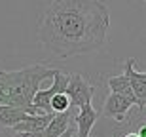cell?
<instances>
[{
	"label": "cell",
	"instance_id": "277c9868",
	"mask_svg": "<svg viewBox=\"0 0 146 137\" xmlns=\"http://www.w3.org/2000/svg\"><path fill=\"white\" fill-rule=\"evenodd\" d=\"M66 84H68V76L55 69V72H53V86H49L48 90H38V92L33 95V103L31 105H34L38 110H42V112H46V114H51L49 101H51V97H53L55 93L65 92Z\"/></svg>",
	"mask_w": 146,
	"mask_h": 137
},
{
	"label": "cell",
	"instance_id": "5b68a950",
	"mask_svg": "<svg viewBox=\"0 0 146 137\" xmlns=\"http://www.w3.org/2000/svg\"><path fill=\"white\" fill-rule=\"evenodd\" d=\"M125 78L129 80V86H131V92L135 95L137 99V105H139V109H144L146 107V72H139L135 71V59L131 57L129 61H125Z\"/></svg>",
	"mask_w": 146,
	"mask_h": 137
},
{
	"label": "cell",
	"instance_id": "7a4b0ae2",
	"mask_svg": "<svg viewBox=\"0 0 146 137\" xmlns=\"http://www.w3.org/2000/svg\"><path fill=\"white\" fill-rule=\"evenodd\" d=\"M53 72L55 69L42 63L17 71H0V105L31 107L33 95L40 90V84L53 78Z\"/></svg>",
	"mask_w": 146,
	"mask_h": 137
},
{
	"label": "cell",
	"instance_id": "9a60e30c",
	"mask_svg": "<svg viewBox=\"0 0 146 137\" xmlns=\"http://www.w3.org/2000/svg\"><path fill=\"white\" fill-rule=\"evenodd\" d=\"M125 137H139L137 133H129V135H125Z\"/></svg>",
	"mask_w": 146,
	"mask_h": 137
},
{
	"label": "cell",
	"instance_id": "9c48e42d",
	"mask_svg": "<svg viewBox=\"0 0 146 137\" xmlns=\"http://www.w3.org/2000/svg\"><path fill=\"white\" fill-rule=\"evenodd\" d=\"M70 128V112H53L51 120L48 122V126L44 130V137H59L61 133Z\"/></svg>",
	"mask_w": 146,
	"mask_h": 137
},
{
	"label": "cell",
	"instance_id": "4fadbf2b",
	"mask_svg": "<svg viewBox=\"0 0 146 137\" xmlns=\"http://www.w3.org/2000/svg\"><path fill=\"white\" fill-rule=\"evenodd\" d=\"M13 137H44V132H15Z\"/></svg>",
	"mask_w": 146,
	"mask_h": 137
},
{
	"label": "cell",
	"instance_id": "5bb4252c",
	"mask_svg": "<svg viewBox=\"0 0 146 137\" xmlns=\"http://www.w3.org/2000/svg\"><path fill=\"white\" fill-rule=\"evenodd\" d=\"M59 137H74V130H70V128H68V130H65V132L61 133Z\"/></svg>",
	"mask_w": 146,
	"mask_h": 137
},
{
	"label": "cell",
	"instance_id": "8992f818",
	"mask_svg": "<svg viewBox=\"0 0 146 137\" xmlns=\"http://www.w3.org/2000/svg\"><path fill=\"white\" fill-rule=\"evenodd\" d=\"M29 114H46L38 110L34 105L31 107H13V105H0V128H13Z\"/></svg>",
	"mask_w": 146,
	"mask_h": 137
},
{
	"label": "cell",
	"instance_id": "30bf717a",
	"mask_svg": "<svg viewBox=\"0 0 146 137\" xmlns=\"http://www.w3.org/2000/svg\"><path fill=\"white\" fill-rule=\"evenodd\" d=\"M51 114H29L25 120H21L19 124L13 126L15 132H44L46 126H48V122L51 120Z\"/></svg>",
	"mask_w": 146,
	"mask_h": 137
},
{
	"label": "cell",
	"instance_id": "6da1fadb",
	"mask_svg": "<svg viewBox=\"0 0 146 137\" xmlns=\"http://www.w3.org/2000/svg\"><path fill=\"white\" fill-rule=\"evenodd\" d=\"M108 27L104 0H51L38 27V42L55 57L66 59L103 48Z\"/></svg>",
	"mask_w": 146,
	"mask_h": 137
},
{
	"label": "cell",
	"instance_id": "ba28073f",
	"mask_svg": "<svg viewBox=\"0 0 146 137\" xmlns=\"http://www.w3.org/2000/svg\"><path fill=\"white\" fill-rule=\"evenodd\" d=\"M97 120H99V114H97V110L91 107V103L80 107V112L74 118L76 126H78V137H89V132H91L93 124Z\"/></svg>",
	"mask_w": 146,
	"mask_h": 137
},
{
	"label": "cell",
	"instance_id": "52a82bcc",
	"mask_svg": "<svg viewBox=\"0 0 146 137\" xmlns=\"http://www.w3.org/2000/svg\"><path fill=\"white\" fill-rule=\"evenodd\" d=\"M133 105L135 103H133L131 99L123 97V95H119V93H112L110 92V95L106 97V101H104L103 114L108 116V118H114V120H118V122H123L127 110H129Z\"/></svg>",
	"mask_w": 146,
	"mask_h": 137
},
{
	"label": "cell",
	"instance_id": "3957f363",
	"mask_svg": "<svg viewBox=\"0 0 146 137\" xmlns=\"http://www.w3.org/2000/svg\"><path fill=\"white\" fill-rule=\"evenodd\" d=\"M65 93L70 99V107H84V105L91 103L95 88L87 82L82 74H70L68 76V84L65 88Z\"/></svg>",
	"mask_w": 146,
	"mask_h": 137
},
{
	"label": "cell",
	"instance_id": "7c38bea8",
	"mask_svg": "<svg viewBox=\"0 0 146 137\" xmlns=\"http://www.w3.org/2000/svg\"><path fill=\"white\" fill-rule=\"evenodd\" d=\"M49 109L51 112H65V110H70V99L65 92L55 93L51 101H49Z\"/></svg>",
	"mask_w": 146,
	"mask_h": 137
},
{
	"label": "cell",
	"instance_id": "8fae6325",
	"mask_svg": "<svg viewBox=\"0 0 146 137\" xmlns=\"http://www.w3.org/2000/svg\"><path fill=\"white\" fill-rule=\"evenodd\" d=\"M108 88H110V92H112V93H119V95H123V97L131 99V101L137 105V99H135V95H133V92H131L129 80L125 78V74L108 78Z\"/></svg>",
	"mask_w": 146,
	"mask_h": 137
}]
</instances>
